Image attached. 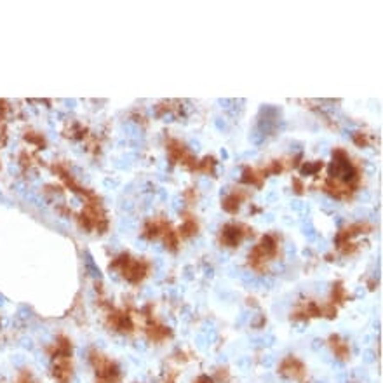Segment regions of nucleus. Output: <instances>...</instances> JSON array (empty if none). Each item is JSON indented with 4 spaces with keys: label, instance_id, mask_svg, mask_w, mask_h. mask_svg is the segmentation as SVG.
<instances>
[{
    "label": "nucleus",
    "instance_id": "nucleus-1",
    "mask_svg": "<svg viewBox=\"0 0 383 383\" xmlns=\"http://www.w3.org/2000/svg\"><path fill=\"white\" fill-rule=\"evenodd\" d=\"M240 228L237 225H232V227H227L223 232V242L228 244V246H235L237 242L240 240Z\"/></svg>",
    "mask_w": 383,
    "mask_h": 383
}]
</instances>
